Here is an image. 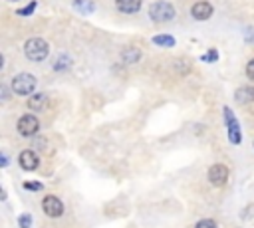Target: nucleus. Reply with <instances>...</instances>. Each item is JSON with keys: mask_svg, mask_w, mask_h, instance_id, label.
Segmentation results:
<instances>
[{"mask_svg": "<svg viewBox=\"0 0 254 228\" xmlns=\"http://www.w3.org/2000/svg\"><path fill=\"white\" fill-rule=\"evenodd\" d=\"M177 16V10L173 4L165 2V0H155L151 6H149V18L155 22V24H165V22H171L175 20Z\"/></svg>", "mask_w": 254, "mask_h": 228, "instance_id": "f257e3e1", "label": "nucleus"}, {"mask_svg": "<svg viewBox=\"0 0 254 228\" xmlns=\"http://www.w3.org/2000/svg\"><path fill=\"white\" fill-rule=\"evenodd\" d=\"M24 54L30 61H44L50 54V46L44 38H30L24 44Z\"/></svg>", "mask_w": 254, "mask_h": 228, "instance_id": "f03ea898", "label": "nucleus"}, {"mask_svg": "<svg viewBox=\"0 0 254 228\" xmlns=\"http://www.w3.org/2000/svg\"><path fill=\"white\" fill-rule=\"evenodd\" d=\"M36 85H38L36 75L28 73V71H22V73L14 75L12 81H10V87L16 95H32L36 91Z\"/></svg>", "mask_w": 254, "mask_h": 228, "instance_id": "7ed1b4c3", "label": "nucleus"}, {"mask_svg": "<svg viewBox=\"0 0 254 228\" xmlns=\"http://www.w3.org/2000/svg\"><path fill=\"white\" fill-rule=\"evenodd\" d=\"M16 127H18V133H20V135H24V137H34V135L40 131V121H38L36 115L26 113V115H22V117L18 119Z\"/></svg>", "mask_w": 254, "mask_h": 228, "instance_id": "20e7f679", "label": "nucleus"}, {"mask_svg": "<svg viewBox=\"0 0 254 228\" xmlns=\"http://www.w3.org/2000/svg\"><path fill=\"white\" fill-rule=\"evenodd\" d=\"M222 113H224L226 129H228V141H230L232 145H240V143H242V133H240V127H238V121H236L234 113L230 111V107H224Z\"/></svg>", "mask_w": 254, "mask_h": 228, "instance_id": "39448f33", "label": "nucleus"}, {"mask_svg": "<svg viewBox=\"0 0 254 228\" xmlns=\"http://www.w3.org/2000/svg\"><path fill=\"white\" fill-rule=\"evenodd\" d=\"M42 210H44V214H48L50 218H60V216L64 214V202H62L56 194H48V196H44V200H42Z\"/></svg>", "mask_w": 254, "mask_h": 228, "instance_id": "423d86ee", "label": "nucleus"}, {"mask_svg": "<svg viewBox=\"0 0 254 228\" xmlns=\"http://www.w3.org/2000/svg\"><path fill=\"white\" fill-rule=\"evenodd\" d=\"M212 12H214V8H212V4L206 2V0L196 2V4H192V8H190V16H192L194 20H198V22L208 20V18L212 16Z\"/></svg>", "mask_w": 254, "mask_h": 228, "instance_id": "0eeeda50", "label": "nucleus"}, {"mask_svg": "<svg viewBox=\"0 0 254 228\" xmlns=\"http://www.w3.org/2000/svg\"><path fill=\"white\" fill-rule=\"evenodd\" d=\"M18 163H20V167H22L24 171L32 172V171H36V169H38V165H40V157L36 155V151L26 149V151H22V153H20Z\"/></svg>", "mask_w": 254, "mask_h": 228, "instance_id": "6e6552de", "label": "nucleus"}, {"mask_svg": "<svg viewBox=\"0 0 254 228\" xmlns=\"http://www.w3.org/2000/svg\"><path fill=\"white\" fill-rule=\"evenodd\" d=\"M208 180H210V184H214V186H222V184L228 180V169H226L224 165H220V163L212 165V167L208 169Z\"/></svg>", "mask_w": 254, "mask_h": 228, "instance_id": "1a4fd4ad", "label": "nucleus"}, {"mask_svg": "<svg viewBox=\"0 0 254 228\" xmlns=\"http://www.w3.org/2000/svg\"><path fill=\"white\" fill-rule=\"evenodd\" d=\"M115 8L121 14H137L141 10V0H115Z\"/></svg>", "mask_w": 254, "mask_h": 228, "instance_id": "9d476101", "label": "nucleus"}, {"mask_svg": "<svg viewBox=\"0 0 254 228\" xmlns=\"http://www.w3.org/2000/svg\"><path fill=\"white\" fill-rule=\"evenodd\" d=\"M28 107L32 111H44L48 107V95L46 93H32L28 97Z\"/></svg>", "mask_w": 254, "mask_h": 228, "instance_id": "9b49d317", "label": "nucleus"}, {"mask_svg": "<svg viewBox=\"0 0 254 228\" xmlns=\"http://www.w3.org/2000/svg\"><path fill=\"white\" fill-rule=\"evenodd\" d=\"M234 101L240 103V105H246V103L254 101V87H250V85H242V87H238L236 93H234Z\"/></svg>", "mask_w": 254, "mask_h": 228, "instance_id": "f8f14e48", "label": "nucleus"}, {"mask_svg": "<svg viewBox=\"0 0 254 228\" xmlns=\"http://www.w3.org/2000/svg\"><path fill=\"white\" fill-rule=\"evenodd\" d=\"M121 59H123V63H137L141 59V50L129 46V48L121 50Z\"/></svg>", "mask_w": 254, "mask_h": 228, "instance_id": "ddd939ff", "label": "nucleus"}, {"mask_svg": "<svg viewBox=\"0 0 254 228\" xmlns=\"http://www.w3.org/2000/svg\"><path fill=\"white\" fill-rule=\"evenodd\" d=\"M153 44L161 46V48H173L177 42H175V38L171 34H157V36H153Z\"/></svg>", "mask_w": 254, "mask_h": 228, "instance_id": "4468645a", "label": "nucleus"}, {"mask_svg": "<svg viewBox=\"0 0 254 228\" xmlns=\"http://www.w3.org/2000/svg\"><path fill=\"white\" fill-rule=\"evenodd\" d=\"M71 67V59L67 54H60L56 59H54V69L56 71H67Z\"/></svg>", "mask_w": 254, "mask_h": 228, "instance_id": "2eb2a0df", "label": "nucleus"}, {"mask_svg": "<svg viewBox=\"0 0 254 228\" xmlns=\"http://www.w3.org/2000/svg\"><path fill=\"white\" fill-rule=\"evenodd\" d=\"M73 8L79 10L81 14H91L95 10V4L91 0H73Z\"/></svg>", "mask_w": 254, "mask_h": 228, "instance_id": "dca6fc26", "label": "nucleus"}, {"mask_svg": "<svg viewBox=\"0 0 254 228\" xmlns=\"http://www.w3.org/2000/svg\"><path fill=\"white\" fill-rule=\"evenodd\" d=\"M18 226L20 228H32V214H28V212L20 214L18 216Z\"/></svg>", "mask_w": 254, "mask_h": 228, "instance_id": "f3484780", "label": "nucleus"}, {"mask_svg": "<svg viewBox=\"0 0 254 228\" xmlns=\"http://www.w3.org/2000/svg\"><path fill=\"white\" fill-rule=\"evenodd\" d=\"M36 6H38V4H36V2L32 0V2L28 4V6H24V8H18V10H16V14H18V16H30V14H34Z\"/></svg>", "mask_w": 254, "mask_h": 228, "instance_id": "a211bd4d", "label": "nucleus"}, {"mask_svg": "<svg viewBox=\"0 0 254 228\" xmlns=\"http://www.w3.org/2000/svg\"><path fill=\"white\" fill-rule=\"evenodd\" d=\"M24 188L26 190H32V192H38V190H42V182H38V180H26L24 182Z\"/></svg>", "mask_w": 254, "mask_h": 228, "instance_id": "6ab92c4d", "label": "nucleus"}, {"mask_svg": "<svg viewBox=\"0 0 254 228\" xmlns=\"http://www.w3.org/2000/svg\"><path fill=\"white\" fill-rule=\"evenodd\" d=\"M200 59H202V61L212 63V61H216V59H218V52H216V50H208V52H206V54H204Z\"/></svg>", "mask_w": 254, "mask_h": 228, "instance_id": "aec40b11", "label": "nucleus"}, {"mask_svg": "<svg viewBox=\"0 0 254 228\" xmlns=\"http://www.w3.org/2000/svg\"><path fill=\"white\" fill-rule=\"evenodd\" d=\"M194 228H216V222L210 218H204V220H198Z\"/></svg>", "mask_w": 254, "mask_h": 228, "instance_id": "412c9836", "label": "nucleus"}, {"mask_svg": "<svg viewBox=\"0 0 254 228\" xmlns=\"http://www.w3.org/2000/svg\"><path fill=\"white\" fill-rule=\"evenodd\" d=\"M246 77L254 81V57H252V59L246 63Z\"/></svg>", "mask_w": 254, "mask_h": 228, "instance_id": "4be33fe9", "label": "nucleus"}, {"mask_svg": "<svg viewBox=\"0 0 254 228\" xmlns=\"http://www.w3.org/2000/svg\"><path fill=\"white\" fill-rule=\"evenodd\" d=\"M6 99H8V87L2 85V101H6Z\"/></svg>", "mask_w": 254, "mask_h": 228, "instance_id": "5701e85b", "label": "nucleus"}, {"mask_svg": "<svg viewBox=\"0 0 254 228\" xmlns=\"http://www.w3.org/2000/svg\"><path fill=\"white\" fill-rule=\"evenodd\" d=\"M6 165H8V155L2 153V167H6Z\"/></svg>", "mask_w": 254, "mask_h": 228, "instance_id": "b1692460", "label": "nucleus"}, {"mask_svg": "<svg viewBox=\"0 0 254 228\" xmlns=\"http://www.w3.org/2000/svg\"><path fill=\"white\" fill-rule=\"evenodd\" d=\"M252 147H254V143H252Z\"/></svg>", "mask_w": 254, "mask_h": 228, "instance_id": "393cba45", "label": "nucleus"}]
</instances>
